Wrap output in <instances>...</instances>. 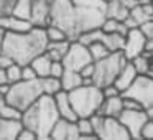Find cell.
<instances>
[{
    "instance_id": "cell-34",
    "label": "cell",
    "mask_w": 153,
    "mask_h": 140,
    "mask_svg": "<svg viewBox=\"0 0 153 140\" xmlns=\"http://www.w3.org/2000/svg\"><path fill=\"white\" fill-rule=\"evenodd\" d=\"M76 7H92V8H105L104 0H71Z\"/></svg>"
},
{
    "instance_id": "cell-49",
    "label": "cell",
    "mask_w": 153,
    "mask_h": 140,
    "mask_svg": "<svg viewBox=\"0 0 153 140\" xmlns=\"http://www.w3.org/2000/svg\"><path fill=\"white\" fill-rule=\"evenodd\" d=\"M150 56H152V60H153V53H152V54H150Z\"/></svg>"
},
{
    "instance_id": "cell-39",
    "label": "cell",
    "mask_w": 153,
    "mask_h": 140,
    "mask_svg": "<svg viewBox=\"0 0 153 140\" xmlns=\"http://www.w3.org/2000/svg\"><path fill=\"white\" fill-rule=\"evenodd\" d=\"M15 2L17 0H0V15L12 13V8H13Z\"/></svg>"
},
{
    "instance_id": "cell-24",
    "label": "cell",
    "mask_w": 153,
    "mask_h": 140,
    "mask_svg": "<svg viewBox=\"0 0 153 140\" xmlns=\"http://www.w3.org/2000/svg\"><path fill=\"white\" fill-rule=\"evenodd\" d=\"M130 63L133 64L137 74H146L150 69V66H152V63H153V60L148 53H142V54H138V56L132 58Z\"/></svg>"
},
{
    "instance_id": "cell-12",
    "label": "cell",
    "mask_w": 153,
    "mask_h": 140,
    "mask_svg": "<svg viewBox=\"0 0 153 140\" xmlns=\"http://www.w3.org/2000/svg\"><path fill=\"white\" fill-rule=\"evenodd\" d=\"M51 140H79V132H77L76 120H68V119H58L54 124L53 130L50 133Z\"/></svg>"
},
{
    "instance_id": "cell-28",
    "label": "cell",
    "mask_w": 153,
    "mask_h": 140,
    "mask_svg": "<svg viewBox=\"0 0 153 140\" xmlns=\"http://www.w3.org/2000/svg\"><path fill=\"white\" fill-rule=\"evenodd\" d=\"M12 15L20 18H28L30 20L31 15V0H17L12 8Z\"/></svg>"
},
{
    "instance_id": "cell-21",
    "label": "cell",
    "mask_w": 153,
    "mask_h": 140,
    "mask_svg": "<svg viewBox=\"0 0 153 140\" xmlns=\"http://www.w3.org/2000/svg\"><path fill=\"white\" fill-rule=\"evenodd\" d=\"M59 81H61V87H63V91L69 92V91L76 89V87H79L81 84H82V76L79 74V71L64 69V73L61 74Z\"/></svg>"
},
{
    "instance_id": "cell-40",
    "label": "cell",
    "mask_w": 153,
    "mask_h": 140,
    "mask_svg": "<svg viewBox=\"0 0 153 140\" xmlns=\"http://www.w3.org/2000/svg\"><path fill=\"white\" fill-rule=\"evenodd\" d=\"M79 74L82 76V81L84 79H92V76H94V61L89 63V64H86L84 68H81Z\"/></svg>"
},
{
    "instance_id": "cell-9",
    "label": "cell",
    "mask_w": 153,
    "mask_h": 140,
    "mask_svg": "<svg viewBox=\"0 0 153 140\" xmlns=\"http://www.w3.org/2000/svg\"><path fill=\"white\" fill-rule=\"evenodd\" d=\"M63 64L66 69H73V71H79L81 68H84L86 64L92 63V58H91L89 48L86 45H82L81 41L73 40L69 43L66 54L63 56Z\"/></svg>"
},
{
    "instance_id": "cell-26",
    "label": "cell",
    "mask_w": 153,
    "mask_h": 140,
    "mask_svg": "<svg viewBox=\"0 0 153 140\" xmlns=\"http://www.w3.org/2000/svg\"><path fill=\"white\" fill-rule=\"evenodd\" d=\"M87 48H89V53H91L92 61H99V60H102V58H105L109 53H112V51L105 46V43H104L102 40L94 41V43H91Z\"/></svg>"
},
{
    "instance_id": "cell-25",
    "label": "cell",
    "mask_w": 153,
    "mask_h": 140,
    "mask_svg": "<svg viewBox=\"0 0 153 140\" xmlns=\"http://www.w3.org/2000/svg\"><path fill=\"white\" fill-rule=\"evenodd\" d=\"M102 41L110 51H122L123 43H125V36L120 33H104Z\"/></svg>"
},
{
    "instance_id": "cell-4",
    "label": "cell",
    "mask_w": 153,
    "mask_h": 140,
    "mask_svg": "<svg viewBox=\"0 0 153 140\" xmlns=\"http://www.w3.org/2000/svg\"><path fill=\"white\" fill-rule=\"evenodd\" d=\"M77 7L71 0H53L50 7V23H54L66 31L71 41L76 40Z\"/></svg>"
},
{
    "instance_id": "cell-30",
    "label": "cell",
    "mask_w": 153,
    "mask_h": 140,
    "mask_svg": "<svg viewBox=\"0 0 153 140\" xmlns=\"http://www.w3.org/2000/svg\"><path fill=\"white\" fill-rule=\"evenodd\" d=\"M102 36H104V31L100 30V28H92V30H87V31H84V33H81L79 36H77V41H81L82 45L89 46L94 41L102 40Z\"/></svg>"
},
{
    "instance_id": "cell-3",
    "label": "cell",
    "mask_w": 153,
    "mask_h": 140,
    "mask_svg": "<svg viewBox=\"0 0 153 140\" xmlns=\"http://www.w3.org/2000/svg\"><path fill=\"white\" fill-rule=\"evenodd\" d=\"M69 99L77 117H91L99 110L104 94L96 84H81L79 87L69 91Z\"/></svg>"
},
{
    "instance_id": "cell-45",
    "label": "cell",
    "mask_w": 153,
    "mask_h": 140,
    "mask_svg": "<svg viewBox=\"0 0 153 140\" xmlns=\"http://www.w3.org/2000/svg\"><path fill=\"white\" fill-rule=\"evenodd\" d=\"M0 84H10L8 83V77H7V71L2 66H0Z\"/></svg>"
},
{
    "instance_id": "cell-16",
    "label": "cell",
    "mask_w": 153,
    "mask_h": 140,
    "mask_svg": "<svg viewBox=\"0 0 153 140\" xmlns=\"http://www.w3.org/2000/svg\"><path fill=\"white\" fill-rule=\"evenodd\" d=\"M137 76H138V74H137L133 64L130 63V61H127V63L123 64V68L119 71V74H117L115 81H114V86H115L120 92H123V91L133 83V79H135Z\"/></svg>"
},
{
    "instance_id": "cell-51",
    "label": "cell",
    "mask_w": 153,
    "mask_h": 140,
    "mask_svg": "<svg viewBox=\"0 0 153 140\" xmlns=\"http://www.w3.org/2000/svg\"><path fill=\"white\" fill-rule=\"evenodd\" d=\"M104 2H109V0H104Z\"/></svg>"
},
{
    "instance_id": "cell-44",
    "label": "cell",
    "mask_w": 153,
    "mask_h": 140,
    "mask_svg": "<svg viewBox=\"0 0 153 140\" xmlns=\"http://www.w3.org/2000/svg\"><path fill=\"white\" fill-rule=\"evenodd\" d=\"M143 53H148V54L153 53V38H146L145 40V51Z\"/></svg>"
},
{
    "instance_id": "cell-8",
    "label": "cell",
    "mask_w": 153,
    "mask_h": 140,
    "mask_svg": "<svg viewBox=\"0 0 153 140\" xmlns=\"http://www.w3.org/2000/svg\"><path fill=\"white\" fill-rule=\"evenodd\" d=\"M122 94L138 101V104L143 109L152 106L153 104V77H150L148 74H138L133 79V83Z\"/></svg>"
},
{
    "instance_id": "cell-35",
    "label": "cell",
    "mask_w": 153,
    "mask_h": 140,
    "mask_svg": "<svg viewBox=\"0 0 153 140\" xmlns=\"http://www.w3.org/2000/svg\"><path fill=\"white\" fill-rule=\"evenodd\" d=\"M15 140H38V135H36V133H35L31 129L22 125V129L18 130L17 139H15Z\"/></svg>"
},
{
    "instance_id": "cell-43",
    "label": "cell",
    "mask_w": 153,
    "mask_h": 140,
    "mask_svg": "<svg viewBox=\"0 0 153 140\" xmlns=\"http://www.w3.org/2000/svg\"><path fill=\"white\" fill-rule=\"evenodd\" d=\"M102 89V94H104V97H112V96H117V94H122L119 89H117L114 84H107V86H104V87H100Z\"/></svg>"
},
{
    "instance_id": "cell-32",
    "label": "cell",
    "mask_w": 153,
    "mask_h": 140,
    "mask_svg": "<svg viewBox=\"0 0 153 140\" xmlns=\"http://www.w3.org/2000/svg\"><path fill=\"white\" fill-rule=\"evenodd\" d=\"M5 71H7V77H8V83L10 84H15L18 81H22V64L13 61V63H10L5 68Z\"/></svg>"
},
{
    "instance_id": "cell-47",
    "label": "cell",
    "mask_w": 153,
    "mask_h": 140,
    "mask_svg": "<svg viewBox=\"0 0 153 140\" xmlns=\"http://www.w3.org/2000/svg\"><path fill=\"white\" fill-rule=\"evenodd\" d=\"M146 74H148L150 77H153V63H152V66H150V69H148V73H146Z\"/></svg>"
},
{
    "instance_id": "cell-19",
    "label": "cell",
    "mask_w": 153,
    "mask_h": 140,
    "mask_svg": "<svg viewBox=\"0 0 153 140\" xmlns=\"http://www.w3.org/2000/svg\"><path fill=\"white\" fill-rule=\"evenodd\" d=\"M51 58L48 56L46 53H40L38 56H35L33 60L30 61L31 68L35 69V73H36V77L40 79V77H45V76H50V68H51Z\"/></svg>"
},
{
    "instance_id": "cell-7",
    "label": "cell",
    "mask_w": 153,
    "mask_h": 140,
    "mask_svg": "<svg viewBox=\"0 0 153 140\" xmlns=\"http://www.w3.org/2000/svg\"><path fill=\"white\" fill-rule=\"evenodd\" d=\"M97 139L100 140H128L130 133L119 120V117H105L100 114L91 115Z\"/></svg>"
},
{
    "instance_id": "cell-31",
    "label": "cell",
    "mask_w": 153,
    "mask_h": 140,
    "mask_svg": "<svg viewBox=\"0 0 153 140\" xmlns=\"http://www.w3.org/2000/svg\"><path fill=\"white\" fill-rule=\"evenodd\" d=\"M128 15L137 22V23H138V27H140L142 23H145V22L152 20V17H150V15L146 13L145 8H143L140 4H135V5H133V7L130 8V13H128Z\"/></svg>"
},
{
    "instance_id": "cell-50",
    "label": "cell",
    "mask_w": 153,
    "mask_h": 140,
    "mask_svg": "<svg viewBox=\"0 0 153 140\" xmlns=\"http://www.w3.org/2000/svg\"><path fill=\"white\" fill-rule=\"evenodd\" d=\"M48 2H50V4H51V2H53V0H48Z\"/></svg>"
},
{
    "instance_id": "cell-10",
    "label": "cell",
    "mask_w": 153,
    "mask_h": 140,
    "mask_svg": "<svg viewBox=\"0 0 153 140\" xmlns=\"http://www.w3.org/2000/svg\"><path fill=\"white\" fill-rule=\"evenodd\" d=\"M119 120L130 133V139H140L142 129L148 120V115L143 109H123L119 115Z\"/></svg>"
},
{
    "instance_id": "cell-53",
    "label": "cell",
    "mask_w": 153,
    "mask_h": 140,
    "mask_svg": "<svg viewBox=\"0 0 153 140\" xmlns=\"http://www.w3.org/2000/svg\"><path fill=\"white\" fill-rule=\"evenodd\" d=\"M0 66H2V64H0ZM2 68H4V66H2Z\"/></svg>"
},
{
    "instance_id": "cell-13",
    "label": "cell",
    "mask_w": 153,
    "mask_h": 140,
    "mask_svg": "<svg viewBox=\"0 0 153 140\" xmlns=\"http://www.w3.org/2000/svg\"><path fill=\"white\" fill-rule=\"evenodd\" d=\"M50 7L48 0H31V15L30 22L35 27H46L50 23Z\"/></svg>"
},
{
    "instance_id": "cell-6",
    "label": "cell",
    "mask_w": 153,
    "mask_h": 140,
    "mask_svg": "<svg viewBox=\"0 0 153 140\" xmlns=\"http://www.w3.org/2000/svg\"><path fill=\"white\" fill-rule=\"evenodd\" d=\"M41 94L43 92H41L40 79H31V81L22 79L15 84H10V89H8L7 96H5V101L23 112V110L27 109V107H30Z\"/></svg>"
},
{
    "instance_id": "cell-46",
    "label": "cell",
    "mask_w": 153,
    "mask_h": 140,
    "mask_svg": "<svg viewBox=\"0 0 153 140\" xmlns=\"http://www.w3.org/2000/svg\"><path fill=\"white\" fill-rule=\"evenodd\" d=\"M5 33H7V31L0 27V50H2V45H4V40H5Z\"/></svg>"
},
{
    "instance_id": "cell-23",
    "label": "cell",
    "mask_w": 153,
    "mask_h": 140,
    "mask_svg": "<svg viewBox=\"0 0 153 140\" xmlns=\"http://www.w3.org/2000/svg\"><path fill=\"white\" fill-rule=\"evenodd\" d=\"M40 84H41V92L46 94V96H51V97L63 89V87H61L59 77H54V76L40 77Z\"/></svg>"
},
{
    "instance_id": "cell-1",
    "label": "cell",
    "mask_w": 153,
    "mask_h": 140,
    "mask_svg": "<svg viewBox=\"0 0 153 140\" xmlns=\"http://www.w3.org/2000/svg\"><path fill=\"white\" fill-rule=\"evenodd\" d=\"M46 45H48V38L45 28L33 27L27 33L7 31L0 53L8 56L12 61H15L18 64H27L35 56L43 53Z\"/></svg>"
},
{
    "instance_id": "cell-22",
    "label": "cell",
    "mask_w": 153,
    "mask_h": 140,
    "mask_svg": "<svg viewBox=\"0 0 153 140\" xmlns=\"http://www.w3.org/2000/svg\"><path fill=\"white\" fill-rule=\"evenodd\" d=\"M76 125H77V132H79V140L97 139L96 132H94V125H92L91 117H77Z\"/></svg>"
},
{
    "instance_id": "cell-54",
    "label": "cell",
    "mask_w": 153,
    "mask_h": 140,
    "mask_svg": "<svg viewBox=\"0 0 153 140\" xmlns=\"http://www.w3.org/2000/svg\"><path fill=\"white\" fill-rule=\"evenodd\" d=\"M152 120H153V117H152Z\"/></svg>"
},
{
    "instance_id": "cell-36",
    "label": "cell",
    "mask_w": 153,
    "mask_h": 140,
    "mask_svg": "<svg viewBox=\"0 0 153 140\" xmlns=\"http://www.w3.org/2000/svg\"><path fill=\"white\" fill-rule=\"evenodd\" d=\"M22 79H23V81L38 79V77H36V73H35V69L31 68V64H30V63L22 64Z\"/></svg>"
},
{
    "instance_id": "cell-15",
    "label": "cell",
    "mask_w": 153,
    "mask_h": 140,
    "mask_svg": "<svg viewBox=\"0 0 153 140\" xmlns=\"http://www.w3.org/2000/svg\"><path fill=\"white\" fill-rule=\"evenodd\" d=\"M123 97L122 94H117V96L112 97H104L102 104H100L99 110L96 114H100V115L105 117H119L120 112L123 110Z\"/></svg>"
},
{
    "instance_id": "cell-20",
    "label": "cell",
    "mask_w": 153,
    "mask_h": 140,
    "mask_svg": "<svg viewBox=\"0 0 153 140\" xmlns=\"http://www.w3.org/2000/svg\"><path fill=\"white\" fill-rule=\"evenodd\" d=\"M69 40H63V41H48L45 53L51 58V61H61L63 56L66 54L68 48H69Z\"/></svg>"
},
{
    "instance_id": "cell-42",
    "label": "cell",
    "mask_w": 153,
    "mask_h": 140,
    "mask_svg": "<svg viewBox=\"0 0 153 140\" xmlns=\"http://www.w3.org/2000/svg\"><path fill=\"white\" fill-rule=\"evenodd\" d=\"M122 97H123V109H143L142 106L138 104V101H135V99H132V97H127V96H123L122 94Z\"/></svg>"
},
{
    "instance_id": "cell-52",
    "label": "cell",
    "mask_w": 153,
    "mask_h": 140,
    "mask_svg": "<svg viewBox=\"0 0 153 140\" xmlns=\"http://www.w3.org/2000/svg\"><path fill=\"white\" fill-rule=\"evenodd\" d=\"M152 5H153V0H152Z\"/></svg>"
},
{
    "instance_id": "cell-48",
    "label": "cell",
    "mask_w": 153,
    "mask_h": 140,
    "mask_svg": "<svg viewBox=\"0 0 153 140\" xmlns=\"http://www.w3.org/2000/svg\"><path fill=\"white\" fill-rule=\"evenodd\" d=\"M4 101H5V97L2 96V94H0V102H4Z\"/></svg>"
},
{
    "instance_id": "cell-27",
    "label": "cell",
    "mask_w": 153,
    "mask_h": 140,
    "mask_svg": "<svg viewBox=\"0 0 153 140\" xmlns=\"http://www.w3.org/2000/svg\"><path fill=\"white\" fill-rule=\"evenodd\" d=\"M45 31H46L48 41H63V40H69V38H68V35H66V31H64L61 27L54 25V23H48L46 27H45ZM69 41H71V40H69Z\"/></svg>"
},
{
    "instance_id": "cell-29",
    "label": "cell",
    "mask_w": 153,
    "mask_h": 140,
    "mask_svg": "<svg viewBox=\"0 0 153 140\" xmlns=\"http://www.w3.org/2000/svg\"><path fill=\"white\" fill-rule=\"evenodd\" d=\"M0 117L8 120H20L22 119V110L13 107L12 104H8L7 101L0 102Z\"/></svg>"
},
{
    "instance_id": "cell-37",
    "label": "cell",
    "mask_w": 153,
    "mask_h": 140,
    "mask_svg": "<svg viewBox=\"0 0 153 140\" xmlns=\"http://www.w3.org/2000/svg\"><path fill=\"white\" fill-rule=\"evenodd\" d=\"M64 64L63 61H53L51 63V68H50V76H54V77H61V74L64 73Z\"/></svg>"
},
{
    "instance_id": "cell-17",
    "label": "cell",
    "mask_w": 153,
    "mask_h": 140,
    "mask_svg": "<svg viewBox=\"0 0 153 140\" xmlns=\"http://www.w3.org/2000/svg\"><path fill=\"white\" fill-rule=\"evenodd\" d=\"M104 12H105V17H112L123 22L130 13V7L127 5L125 0H109V2H105Z\"/></svg>"
},
{
    "instance_id": "cell-14",
    "label": "cell",
    "mask_w": 153,
    "mask_h": 140,
    "mask_svg": "<svg viewBox=\"0 0 153 140\" xmlns=\"http://www.w3.org/2000/svg\"><path fill=\"white\" fill-rule=\"evenodd\" d=\"M53 99H54V104H56L58 114H59L61 119L77 120V114L74 112V109H73V104H71V99H69V92L61 89L58 94L53 96Z\"/></svg>"
},
{
    "instance_id": "cell-41",
    "label": "cell",
    "mask_w": 153,
    "mask_h": 140,
    "mask_svg": "<svg viewBox=\"0 0 153 140\" xmlns=\"http://www.w3.org/2000/svg\"><path fill=\"white\" fill-rule=\"evenodd\" d=\"M140 30L145 35V38H153V18L140 25Z\"/></svg>"
},
{
    "instance_id": "cell-2",
    "label": "cell",
    "mask_w": 153,
    "mask_h": 140,
    "mask_svg": "<svg viewBox=\"0 0 153 140\" xmlns=\"http://www.w3.org/2000/svg\"><path fill=\"white\" fill-rule=\"evenodd\" d=\"M59 119L56 104L51 96L41 94L30 107L22 112V125L31 129L38 135V140H48L54 124Z\"/></svg>"
},
{
    "instance_id": "cell-11",
    "label": "cell",
    "mask_w": 153,
    "mask_h": 140,
    "mask_svg": "<svg viewBox=\"0 0 153 140\" xmlns=\"http://www.w3.org/2000/svg\"><path fill=\"white\" fill-rule=\"evenodd\" d=\"M145 35L142 33L140 28H130L125 35V43H123L122 53L127 60H132V58L138 56L145 51Z\"/></svg>"
},
{
    "instance_id": "cell-5",
    "label": "cell",
    "mask_w": 153,
    "mask_h": 140,
    "mask_svg": "<svg viewBox=\"0 0 153 140\" xmlns=\"http://www.w3.org/2000/svg\"><path fill=\"white\" fill-rule=\"evenodd\" d=\"M127 61L128 60L123 56L122 51H112L102 60L94 61V76H92L94 84L99 87L114 84L119 71L123 68V64Z\"/></svg>"
},
{
    "instance_id": "cell-38",
    "label": "cell",
    "mask_w": 153,
    "mask_h": 140,
    "mask_svg": "<svg viewBox=\"0 0 153 140\" xmlns=\"http://www.w3.org/2000/svg\"><path fill=\"white\" fill-rule=\"evenodd\" d=\"M140 139H148V140H153V120L148 119L145 122V125H143L142 129V137Z\"/></svg>"
},
{
    "instance_id": "cell-18",
    "label": "cell",
    "mask_w": 153,
    "mask_h": 140,
    "mask_svg": "<svg viewBox=\"0 0 153 140\" xmlns=\"http://www.w3.org/2000/svg\"><path fill=\"white\" fill-rule=\"evenodd\" d=\"M20 129L22 120H8L0 117V140H15Z\"/></svg>"
},
{
    "instance_id": "cell-33",
    "label": "cell",
    "mask_w": 153,
    "mask_h": 140,
    "mask_svg": "<svg viewBox=\"0 0 153 140\" xmlns=\"http://www.w3.org/2000/svg\"><path fill=\"white\" fill-rule=\"evenodd\" d=\"M119 25H120V20L112 18V17H105V20L102 22V25H100V30H102L104 33H117Z\"/></svg>"
}]
</instances>
